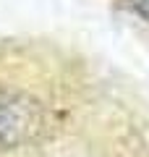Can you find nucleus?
Masks as SVG:
<instances>
[{
    "label": "nucleus",
    "mask_w": 149,
    "mask_h": 157,
    "mask_svg": "<svg viewBox=\"0 0 149 157\" xmlns=\"http://www.w3.org/2000/svg\"><path fill=\"white\" fill-rule=\"evenodd\" d=\"M44 131V110L32 97L6 92L0 94V147L16 149L39 139Z\"/></svg>",
    "instance_id": "obj_1"
},
{
    "label": "nucleus",
    "mask_w": 149,
    "mask_h": 157,
    "mask_svg": "<svg viewBox=\"0 0 149 157\" xmlns=\"http://www.w3.org/2000/svg\"><path fill=\"white\" fill-rule=\"evenodd\" d=\"M131 8L139 13V16L149 18V0H131Z\"/></svg>",
    "instance_id": "obj_2"
}]
</instances>
